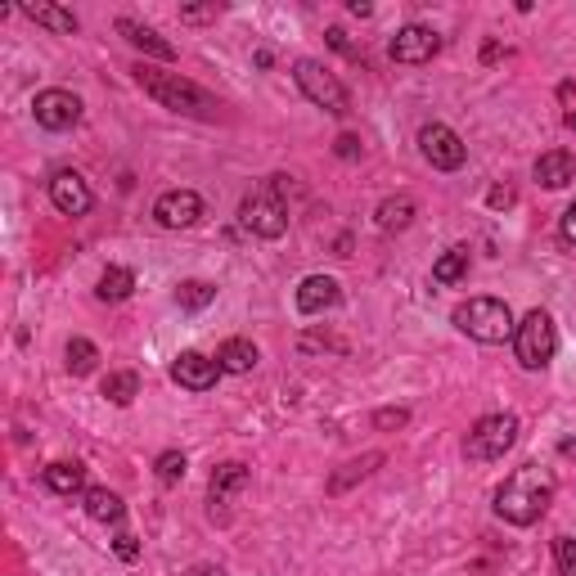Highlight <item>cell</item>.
<instances>
[{
    "instance_id": "1",
    "label": "cell",
    "mask_w": 576,
    "mask_h": 576,
    "mask_svg": "<svg viewBox=\"0 0 576 576\" xmlns=\"http://www.w3.org/2000/svg\"><path fill=\"white\" fill-rule=\"evenodd\" d=\"M554 504V473L545 464H522L495 491V513H500L509 527H531L540 522V513Z\"/></svg>"
},
{
    "instance_id": "2",
    "label": "cell",
    "mask_w": 576,
    "mask_h": 576,
    "mask_svg": "<svg viewBox=\"0 0 576 576\" xmlns=\"http://www.w3.org/2000/svg\"><path fill=\"white\" fill-rule=\"evenodd\" d=\"M135 81H140V90L149 99H158L162 108H171V113H185V117H212L216 108V95H207L198 81L180 77V72H162L153 68V63H135Z\"/></svg>"
},
{
    "instance_id": "3",
    "label": "cell",
    "mask_w": 576,
    "mask_h": 576,
    "mask_svg": "<svg viewBox=\"0 0 576 576\" xmlns=\"http://www.w3.org/2000/svg\"><path fill=\"white\" fill-rule=\"evenodd\" d=\"M288 176H266L239 207V221L243 230H252L257 239H279L288 230Z\"/></svg>"
},
{
    "instance_id": "4",
    "label": "cell",
    "mask_w": 576,
    "mask_h": 576,
    "mask_svg": "<svg viewBox=\"0 0 576 576\" xmlns=\"http://www.w3.org/2000/svg\"><path fill=\"white\" fill-rule=\"evenodd\" d=\"M455 329L459 333H468L473 342H504L509 338L513 342V311L500 302V297H468V302H459L455 306Z\"/></svg>"
},
{
    "instance_id": "5",
    "label": "cell",
    "mask_w": 576,
    "mask_h": 576,
    "mask_svg": "<svg viewBox=\"0 0 576 576\" xmlns=\"http://www.w3.org/2000/svg\"><path fill=\"white\" fill-rule=\"evenodd\" d=\"M558 351V329L549 311H527L518 324H513V356H518L522 369H545Z\"/></svg>"
},
{
    "instance_id": "6",
    "label": "cell",
    "mask_w": 576,
    "mask_h": 576,
    "mask_svg": "<svg viewBox=\"0 0 576 576\" xmlns=\"http://www.w3.org/2000/svg\"><path fill=\"white\" fill-rule=\"evenodd\" d=\"M293 81H297V90H302V95L311 99L315 108H324V113H333V117L351 113L347 86H342V81L333 77V72L324 68L320 59H297V63H293Z\"/></svg>"
},
{
    "instance_id": "7",
    "label": "cell",
    "mask_w": 576,
    "mask_h": 576,
    "mask_svg": "<svg viewBox=\"0 0 576 576\" xmlns=\"http://www.w3.org/2000/svg\"><path fill=\"white\" fill-rule=\"evenodd\" d=\"M518 441V419L513 414H486L468 428L464 437V455L477 459V464H491V459H504Z\"/></svg>"
},
{
    "instance_id": "8",
    "label": "cell",
    "mask_w": 576,
    "mask_h": 576,
    "mask_svg": "<svg viewBox=\"0 0 576 576\" xmlns=\"http://www.w3.org/2000/svg\"><path fill=\"white\" fill-rule=\"evenodd\" d=\"M419 153L437 171H459V167H464V158H468L464 140H459L446 122H428V126H423V131H419Z\"/></svg>"
},
{
    "instance_id": "9",
    "label": "cell",
    "mask_w": 576,
    "mask_h": 576,
    "mask_svg": "<svg viewBox=\"0 0 576 576\" xmlns=\"http://www.w3.org/2000/svg\"><path fill=\"white\" fill-rule=\"evenodd\" d=\"M32 113H36V126H45V131H72L81 122V99L72 90L54 86L32 99Z\"/></svg>"
},
{
    "instance_id": "10",
    "label": "cell",
    "mask_w": 576,
    "mask_h": 576,
    "mask_svg": "<svg viewBox=\"0 0 576 576\" xmlns=\"http://www.w3.org/2000/svg\"><path fill=\"white\" fill-rule=\"evenodd\" d=\"M221 374H225L221 360L203 356V351H180V356L171 360V378H176L185 392H212Z\"/></svg>"
},
{
    "instance_id": "11",
    "label": "cell",
    "mask_w": 576,
    "mask_h": 576,
    "mask_svg": "<svg viewBox=\"0 0 576 576\" xmlns=\"http://www.w3.org/2000/svg\"><path fill=\"white\" fill-rule=\"evenodd\" d=\"M203 216V198L194 189H167V194L153 203V221L162 230H189V225Z\"/></svg>"
},
{
    "instance_id": "12",
    "label": "cell",
    "mask_w": 576,
    "mask_h": 576,
    "mask_svg": "<svg viewBox=\"0 0 576 576\" xmlns=\"http://www.w3.org/2000/svg\"><path fill=\"white\" fill-rule=\"evenodd\" d=\"M50 203L59 207L63 216H86L90 207H95V194H90V185L77 176V171H54L50 176Z\"/></svg>"
},
{
    "instance_id": "13",
    "label": "cell",
    "mask_w": 576,
    "mask_h": 576,
    "mask_svg": "<svg viewBox=\"0 0 576 576\" xmlns=\"http://www.w3.org/2000/svg\"><path fill=\"white\" fill-rule=\"evenodd\" d=\"M392 59L396 63H428L432 54L441 50V36L432 32V27H423V23H410V27H401V32L392 36Z\"/></svg>"
},
{
    "instance_id": "14",
    "label": "cell",
    "mask_w": 576,
    "mask_h": 576,
    "mask_svg": "<svg viewBox=\"0 0 576 576\" xmlns=\"http://www.w3.org/2000/svg\"><path fill=\"white\" fill-rule=\"evenodd\" d=\"M338 302H342V288L333 275H306L302 284H297V311L302 315H324Z\"/></svg>"
},
{
    "instance_id": "15",
    "label": "cell",
    "mask_w": 576,
    "mask_h": 576,
    "mask_svg": "<svg viewBox=\"0 0 576 576\" xmlns=\"http://www.w3.org/2000/svg\"><path fill=\"white\" fill-rule=\"evenodd\" d=\"M117 36H126V41H131L140 54H149V59H162V63L176 59V45L162 41V36L153 32V27L135 23V18H117Z\"/></svg>"
},
{
    "instance_id": "16",
    "label": "cell",
    "mask_w": 576,
    "mask_h": 576,
    "mask_svg": "<svg viewBox=\"0 0 576 576\" xmlns=\"http://www.w3.org/2000/svg\"><path fill=\"white\" fill-rule=\"evenodd\" d=\"M531 176H536V185H545V189H563V185H572V176H576V158L567 149H549L536 158Z\"/></svg>"
},
{
    "instance_id": "17",
    "label": "cell",
    "mask_w": 576,
    "mask_h": 576,
    "mask_svg": "<svg viewBox=\"0 0 576 576\" xmlns=\"http://www.w3.org/2000/svg\"><path fill=\"white\" fill-rule=\"evenodd\" d=\"M41 482L50 486L54 495H86V468H81L77 459H59V464H50L41 473Z\"/></svg>"
},
{
    "instance_id": "18",
    "label": "cell",
    "mask_w": 576,
    "mask_h": 576,
    "mask_svg": "<svg viewBox=\"0 0 576 576\" xmlns=\"http://www.w3.org/2000/svg\"><path fill=\"white\" fill-rule=\"evenodd\" d=\"M248 464H239V459H230V464H216L212 482H207V495H212V504H225L230 495H239L243 486H248Z\"/></svg>"
},
{
    "instance_id": "19",
    "label": "cell",
    "mask_w": 576,
    "mask_h": 576,
    "mask_svg": "<svg viewBox=\"0 0 576 576\" xmlns=\"http://www.w3.org/2000/svg\"><path fill=\"white\" fill-rule=\"evenodd\" d=\"M81 504H86V513L95 522H108V527H117V522L126 518V504H122V495H113L108 486H90L86 495H81Z\"/></svg>"
},
{
    "instance_id": "20",
    "label": "cell",
    "mask_w": 576,
    "mask_h": 576,
    "mask_svg": "<svg viewBox=\"0 0 576 576\" xmlns=\"http://www.w3.org/2000/svg\"><path fill=\"white\" fill-rule=\"evenodd\" d=\"M32 23H41V27H50V32H59V36H77V14L72 9H59V5H18Z\"/></svg>"
},
{
    "instance_id": "21",
    "label": "cell",
    "mask_w": 576,
    "mask_h": 576,
    "mask_svg": "<svg viewBox=\"0 0 576 576\" xmlns=\"http://www.w3.org/2000/svg\"><path fill=\"white\" fill-rule=\"evenodd\" d=\"M216 360H221L225 374H248V369H257V347H252L248 338H230L221 342V351H216Z\"/></svg>"
},
{
    "instance_id": "22",
    "label": "cell",
    "mask_w": 576,
    "mask_h": 576,
    "mask_svg": "<svg viewBox=\"0 0 576 576\" xmlns=\"http://www.w3.org/2000/svg\"><path fill=\"white\" fill-rule=\"evenodd\" d=\"M459 279H468V248L464 243H455L450 252H441L437 266H432V284L450 288V284H459Z\"/></svg>"
},
{
    "instance_id": "23",
    "label": "cell",
    "mask_w": 576,
    "mask_h": 576,
    "mask_svg": "<svg viewBox=\"0 0 576 576\" xmlns=\"http://www.w3.org/2000/svg\"><path fill=\"white\" fill-rule=\"evenodd\" d=\"M131 293H135V275L126 266H108L104 275H99V284H95L99 302H126Z\"/></svg>"
},
{
    "instance_id": "24",
    "label": "cell",
    "mask_w": 576,
    "mask_h": 576,
    "mask_svg": "<svg viewBox=\"0 0 576 576\" xmlns=\"http://www.w3.org/2000/svg\"><path fill=\"white\" fill-rule=\"evenodd\" d=\"M414 221V198L410 194H396V198H383L378 203V230H405Z\"/></svg>"
},
{
    "instance_id": "25",
    "label": "cell",
    "mask_w": 576,
    "mask_h": 576,
    "mask_svg": "<svg viewBox=\"0 0 576 576\" xmlns=\"http://www.w3.org/2000/svg\"><path fill=\"white\" fill-rule=\"evenodd\" d=\"M104 396L113 405H131L135 396H140V374H135V369H113V374L104 378Z\"/></svg>"
},
{
    "instance_id": "26",
    "label": "cell",
    "mask_w": 576,
    "mask_h": 576,
    "mask_svg": "<svg viewBox=\"0 0 576 576\" xmlns=\"http://www.w3.org/2000/svg\"><path fill=\"white\" fill-rule=\"evenodd\" d=\"M374 464H383V455H378V450H374V455H365V459H351V464H342V473L329 477V491H333V495L347 491L356 477H369V473H374Z\"/></svg>"
},
{
    "instance_id": "27",
    "label": "cell",
    "mask_w": 576,
    "mask_h": 576,
    "mask_svg": "<svg viewBox=\"0 0 576 576\" xmlns=\"http://www.w3.org/2000/svg\"><path fill=\"white\" fill-rule=\"evenodd\" d=\"M176 302L185 306V311H203V306L216 302V288L207 284V279H185V284L176 288Z\"/></svg>"
},
{
    "instance_id": "28",
    "label": "cell",
    "mask_w": 576,
    "mask_h": 576,
    "mask_svg": "<svg viewBox=\"0 0 576 576\" xmlns=\"http://www.w3.org/2000/svg\"><path fill=\"white\" fill-rule=\"evenodd\" d=\"M99 365V347L90 338H72L68 342V374H90V369Z\"/></svg>"
},
{
    "instance_id": "29",
    "label": "cell",
    "mask_w": 576,
    "mask_h": 576,
    "mask_svg": "<svg viewBox=\"0 0 576 576\" xmlns=\"http://www.w3.org/2000/svg\"><path fill=\"white\" fill-rule=\"evenodd\" d=\"M153 468H158V482L162 486H176L180 477H185V455H180V450H162Z\"/></svg>"
},
{
    "instance_id": "30",
    "label": "cell",
    "mask_w": 576,
    "mask_h": 576,
    "mask_svg": "<svg viewBox=\"0 0 576 576\" xmlns=\"http://www.w3.org/2000/svg\"><path fill=\"white\" fill-rule=\"evenodd\" d=\"M554 558H558V576H576V540L572 536L554 540Z\"/></svg>"
},
{
    "instance_id": "31",
    "label": "cell",
    "mask_w": 576,
    "mask_h": 576,
    "mask_svg": "<svg viewBox=\"0 0 576 576\" xmlns=\"http://www.w3.org/2000/svg\"><path fill=\"white\" fill-rule=\"evenodd\" d=\"M113 554L122 558V563H135V558H140V540H135L131 531H117V536H113Z\"/></svg>"
},
{
    "instance_id": "32",
    "label": "cell",
    "mask_w": 576,
    "mask_h": 576,
    "mask_svg": "<svg viewBox=\"0 0 576 576\" xmlns=\"http://www.w3.org/2000/svg\"><path fill=\"white\" fill-rule=\"evenodd\" d=\"M558 104H563V122L576 126V77L558 86Z\"/></svg>"
},
{
    "instance_id": "33",
    "label": "cell",
    "mask_w": 576,
    "mask_h": 576,
    "mask_svg": "<svg viewBox=\"0 0 576 576\" xmlns=\"http://www.w3.org/2000/svg\"><path fill=\"white\" fill-rule=\"evenodd\" d=\"M324 36H329V45H333V50H342V54H347V59H360V50L347 41V32H342V27H329V32H324Z\"/></svg>"
},
{
    "instance_id": "34",
    "label": "cell",
    "mask_w": 576,
    "mask_h": 576,
    "mask_svg": "<svg viewBox=\"0 0 576 576\" xmlns=\"http://www.w3.org/2000/svg\"><path fill=\"white\" fill-rule=\"evenodd\" d=\"M558 234H563L567 248H576V203L563 212V221H558Z\"/></svg>"
},
{
    "instance_id": "35",
    "label": "cell",
    "mask_w": 576,
    "mask_h": 576,
    "mask_svg": "<svg viewBox=\"0 0 576 576\" xmlns=\"http://www.w3.org/2000/svg\"><path fill=\"white\" fill-rule=\"evenodd\" d=\"M180 18H185V23H207V18H216V5H185Z\"/></svg>"
},
{
    "instance_id": "36",
    "label": "cell",
    "mask_w": 576,
    "mask_h": 576,
    "mask_svg": "<svg viewBox=\"0 0 576 576\" xmlns=\"http://www.w3.org/2000/svg\"><path fill=\"white\" fill-rule=\"evenodd\" d=\"M405 419H410V414H405V410H378V414H374V423H378V428H401Z\"/></svg>"
},
{
    "instance_id": "37",
    "label": "cell",
    "mask_w": 576,
    "mask_h": 576,
    "mask_svg": "<svg viewBox=\"0 0 576 576\" xmlns=\"http://www.w3.org/2000/svg\"><path fill=\"white\" fill-rule=\"evenodd\" d=\"M338 158H360V140H356V135H338Z\"/></svg>"
},
{
    "instance_id": "38",
    "label": "cell",
    "mask_w": 576,
    "mask_h": 576,
    "mask_svg": "<svg viewBox=\"0 0 576 576\" xmlns=\"http://www.w3.org/2000/svg\"><path fill=\"white\" fill-rule=\"evenodd\" d=\"M513 203V189L509 185H495L491 189V207H509Z\"/></svg>"
},
{
    "instance_id": "39",
    "label": "cell",
    "mask_w": 576,
    "mask_h": 576,
    "mask_svg": "<svg viewBox=\"0 0 576 576\" xmlns=\"http://www.w3.org/2000/svg\"><path fill=\"white\" fill-rule=\"evenodd\" d=\"M347 9H351V14H356V18H369V14H374V9H369V5H365V0H351V5H347Z\"/></svg>"
},
{
    "instance_id": "40",
    "label": "cell",
    "mask_w": 576,
    "mask_h": 576,
    "mask_svg": "<svg viewBox=\"0 0 576 576\" xmlns=\"http://www.w3.org/2000/svg\"><path fill=\"white\" fill-rule=\"evenodd\" d=\"M252 63H257V68H270V63H275V54H270V50H257V54H252Z\"/></svg>"
},
{
    "instance_id": "41",
    "label": "cell",
    "mask_w": 576,
    "mask_h": 576,
    "mask_svg": "<svg viewBox=\"0 0 576 576\" xmlns=\"http://www.w3.org/2000/svg\"><path fill=\"white\" fill-rule=\"evenodd\" d=\"M189 576H225V572H221V567H207V563H203V567H194Z\"/></svg>"
}]
</instances>
